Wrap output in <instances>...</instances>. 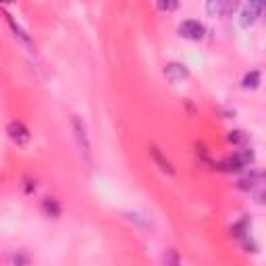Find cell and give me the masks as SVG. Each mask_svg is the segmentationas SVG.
I'll return each mask as SVG.
<instances>
[{"label":"cell","mask_w":266,"mask_h":266,"mask_svg":"<svg viewBox=\"0 0 266 266\" xmlns=\"http://www.w3.org/2000/svg\"><path fill=\"white\" fill-rule=\"evenodd\" d=\"M73 131H75V137H77V144H79V150L82 154L86 156L88 163H91V146H89V140H88V131H86V125L84 121L73 114Z\"/></svg>","instance_id":"cell-1"},{"label":"cell","mask_w":266,"mask_h":266,"mask_svg":"<svg viewBox=\"0 0 266 266\" xmlns=\"http://www.w3.org/2000/svg\"><path fill=\"white\" fill-rule=\"evenodd\" d=\"M6 133H8V137L13 140L17 146H25V144H29V140H31V133H29V129L25 125H23L21 121H10L8 125H6Z\"/></svg>","instance_id":"cell-2"},{"label":"cell","mask_w":266,"mask_h":266,"mask_svg":"<svg viewBox=\"0 0 266 266\" xmlns=\"http://www.w3.org/2000/svg\"><path fill=\"white\" fill-rule=\"evenodd\" d=\"M204 33H206L204 25H202L200 21H193V19L183 21L181 27H179V36L185 38V40H193V42H195V40H202Z\"/></svg>","instance_id":"cell-3"},{"label":"cell","mask_w":266,"mask_h":266,"mask_svg":"<svg viewBox=\"0 0 266 266\" xmlns=\"http://www.w3.org/2000/svg\"><path fill=\"white\" fill-rule=\"evenodd\" d=\"M262 10H264V2H250V4H246L244 13H241V25H244V27L254 25Z\"/></svg>","instance_id":"cell-4"},{"label":"cell","mask_w":266,"mask_h":266,"mask_svg":"<svg viewBox=\"0 0 266 266\" xmlns=\"http://www.w3.org/2000/svg\"><path fill=\"white\" fill-rule=\"evenodd\" d=\"M165 75H167L169 82L179 84V82H183V79L189 77V71H187V67L181 65V63H169L165 67Z\"/></svg>","instance_id":"cell-5"},{"label":"cell","mask_w":266,"mask_h":266,"mask_svg":"<svg viewBox=\"0 0 266 266\" xmlns=\"http://www.w3.org/2000/svg\"><path fill=\"white\" fill-rule=\"evenodd\" d=\"M150 158L154 160V165H156L160 171H163V173H167V175H171V177L175 175V169H173V165L165 158V154L160 152L156 146H150Z\"/></svg>","instance_id":"cell-6"},{"label":"cell","mask_w":266,"mask_h":266,"mask_svg":"<svg viewBox=\"0 0 266 266\" xmlns=\"http://www.w3.org/2000/svg\"><path fill=\"white\" fill-rule=\"evenodd\" d=\"M206 10L210 15H229L231 10H235V4L233 2H225V0H210V2L206 4Z\"/></svg>","instance_id":"cell-7"},{"label":"cell","mask_w":266,"mask_h":266,"mask_svg":"<svg viewBox=\"0 0 266 266\" xmlns=\"http://www.w3.org/2000/svg\"><path fill=\"white\" fill-rule=\"evenodd\" d=\"M42 212L48 216V218H59L61 216V204H59V200H54V198H46L44 202H42Z\"/></svg>","instance_id":"cell-8"},{"label":"cell","mask_w":266,"mask_h":266,"mask_svg":"<svg viewBox=\"0 0 266 266\" xmlns=\"http://www.w3.org/2000/svg\"><path fill=\"white\" fill-rule=\"evenodd\" d=\"M216 169H221L225 173H239L244 169V165H241V160L237 156H231V158H225L221 165H216Z\"/></svg>","instance_id":"cell-9"},{"label":"cell","mask_w":266,"mask_h":266,"mask_svg":"<svg viewBox=\"0 0 266 266\" xmlns=\"http://www.w3.org/2000/svg\"><path fill=\"white\" fill-rule=\"evenodd\" d=\"M6 21H8V25H10V29H13L15 31V36L23 42V44H25V46H29V48H31V40H29V36H27V33L25 31H23L19 25H17V23H15V19L13 17H10V15H6Z\"/></svg>","instance_id":"cell-10"},{"label":"cell","mask_w":266,"mask_h":266,"mask_svg":"<svg viewBox=\"0 0 266 266\" xmlns=\"http://www.w3.org/2000/svg\"><path fill=\"white\" fill-rule=\"evenodd\" d=\"M260 86V73L258 71H252L244 77V88H250V89H256Z\"/></svg>","instance_id":"cell-11"},{"label":"cell","mask_w":266,"mask_h":266,"mask_svg":"<svg viewBox=\"0 0 266 266\" xmlns=\"http://www.w3.org/2000/svg\"><path fill=\"white\" fill-rule=\"evenodd\" d=\"M163 260H165V266H181L179 254H177L175 250H167L165 256H163Z\"/></svg>","instance_id":"cell-12"},{"label":"cell","mask_w":266,"mask_h":266,"mask_svg":"<svg viewBox=\"0 0 266 266\" xmlns=\"http://www.w3.org/2000/svg\"><path fill=\"white\" fill-rule=\"evenodd\" d=\"M246 140H248V135L244 131H231V135H229V142H233V144H241Z\"/></svg>","instance_id":"cell-13"},{"label":"cell","mask_w":266,"mask_h":266,"mask_svg":"<svg viewBox=\"0 0 266 266\" xmlns=\"http://www.w3.org/2000/svg\"><path fill=\"white\" fill-rule=\"evenodd\" d=\"M156 6H158V10H175V8L179 6V2H175V0H171V2H165V0H160Z\"/></svg>","instance_id":"cell-14"}]
</instances>
